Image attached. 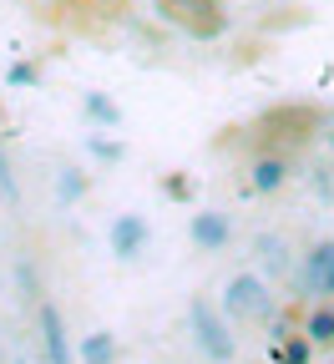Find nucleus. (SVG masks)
<instances>
[{
    "label": "nucleus",
    "mask_w": 334,
    "mask_h": 364,
    "mask_svg": "<svg viewBox=\"0 0 334 364\" xmlns=\"http://www.w3.org/2000/svg\"><path fill=\"white\" fill-rule=\"evenodd\" d=\"M299 294L309 299H334V238L314 243L299 258Z\"/></svg>",
    "instance_id": "20e7f679"
},
{
    "label": "nucleus",
    "mask_w": 334,
    "mask_h": 364,
    "mask_svg": "<svg viewBox=\"0 0 334 364\" xmlns=\"http://www.w3.org/2000/svg\"><path fill=\"white\" fill-rule=\"evenodd\" d=\"M81 112H86L91 122H97V127H112V132L122 127V107H117L112 97H102V91H91V97L81 102Z\"/></svg>",
    "instance_id": "ddd939ff"
},
{
    "label": "nucleus",
    "mask_w": 334,
    "mask_h": 364,
    "mask_svg": "<svg viewBox=\"0 0 334 364\" xmlns=\"http://www.w3.org/2000/svg\"><path fill=\"white\" fill-rule=\"evenodd\" d=\"M289 172H294V162H289V157L263 152V157L254 162V172H249V193H278L283 182H289Z\"/></svg>",
    "instance_id": "6e6552de"
},
{
    "label": "nucleus",
    "mask_w": 334,
    "mask_h": 364,
    "mask_svg": "<svg viewBox=\"0 0 334 364\" xmlns=\"http://www.w3.org/2000/svg\"><path fill=\"white\" fill-rule=\"evenodd\" d=\"M187 233H193V243H198L203 253H218V248H228V238H233V223H228L223 213H198Z\"/></svg>",
    "instance_id": "1a4fd4ad"
},
{
    "label": "nucleus",
    "mask_w": 334,
    "mask_h": 364,
    "mask_svg": "<svg viewBox=\"0 0 334 364\" xmlns=\"http://www.w3.org/2000/svg\"><path fill=\"white\" fill-rule=\"evenodd\" d=\"M329 147H334V132H329Z\"/></svg>",
    "instance_id": "aec40b11"
},
{
    "label": "nucleus",
    "mask_w": 334,
    "mask_h": 364,
    "mask_svg": "<svg viewBox=\"0 0 334 364\" xmlns=\"http://www.w3.org/2000/svg\"><path fill=\"white\" fill-rule=\"evenodd\" d=\"M223 314L238 318V324H273V284L263 279V273H233V279L223 284Z\"/></svg>",
    "instance_id": "f257e3e1"
},
{
    "label": "nucleus",
    "mask_w": 334,
    "mask_h": 364,
    "mask_svg": "<svg viewBox=\"0 0 334 364\" xmlns=\"http://www.w3.org/2000/svg\"><path fill=\"white\" fill-rule=\"evenodd\" d=\"M254 253H259V263H263V279L273 284H294L299 289V258L289 253V243H283L278 233H259L254 238Z\"/></svg>",
    "instance_id": "39448f33"
},
{
    "label": "nucleus",
    "mask_w": 334,
    "mask_h": 364,
    "mask_svg": "<svg viewBox=\"0 0 334 364\" xmlns=\"http://www.w3.org/2000/svg\"><path fill=\"white\" fill-rule=\"evenodd\" d=\"M314 193H319V203H334V177L324 167H314Z\"/></svg>",
    "instance_id": "a211bd4d"
},
{
    "label": "nucleus",
    "mask_w": 334,
    "mask_h": 364,
    "mask_svg": "<svg viewBox=\"0 0 334 364\" xmlns=\"http://www.w3.org/2000/svg\"><path fill=\"white\" fill-rule=\"evenodd\" d=\"M187 177H167V198H187V188H182Z\"/></svg>",
    "instance_id": "6ab92c4d"
},
{
    "label": "nucleus",
    "mask_w": 334,
    "mask_h": 364,
    "mask_svg": "<svg viewBox=\"0 0 334 364\" xmlns=\"http://www.w3.org/2000/svg\"><path fill=\"white\" fill-rule=\"evenodd\" d=\"M0 193H6L11 203L21 198V193H16V172H11V162H6V152H0Z\"/></svg>",
    "instance_id": "f3484780"
},
{
    "label": "nucleus",
    "mask_w": 334,
    "mask_h": 364,
    "mask_svg": "<svg viewBox=\"0 0 334 364\" xmlns=\"http://www.w3.org/2000/svg\"><path fill=\"white\" fill-rule=\"evenodd\" d=\"M147 238H152V228L142 223L137 213H122V218L112 223V253H117L122 263H137L142 248H147Z\"/></svg>",
    "instance_id": "0eeeda50"
},
{
    "label": "nucleus",
    "mask_w": 334,
    "mask_h": 364,
    "mask_svg": "<svg viewBox=\"0 0 334 364\" xmlns=\"http://www.w3.org/2000/svg\"><path fill=\"white\" fill-rule=\"evenodd\" d=\"M36 329H41V354L46 364H71V339H66V318L56 304H36Z\"/></svg>",
    "instance_id": "423d86ee"
},
{
    "label": "nucleus",
    "mask_w": 334,
    "mask_h": 364,
    "mask_svg": "<svg viewBox=\"0 0 334 364\" xmlns=\"http://www.w3.org/2000/svg\"><path fill=\"white\" fill-rule=\"evenodd\" d=\"M187 324H193V339H198V349H203L208 359H218V364L233 359L238 339H233V318L223 314V304L193 299V309H187Z\"/></svg>",
    "instance_id": "f03ea898"
},
{
    "label": "nucleus",
    "mask_w": 334,
    "mask_h": 364,
    "mask_svg": "<svg viewBox=\"0 0 334 364\" xmlns=\"http://www.w3.org/2000/svg\"><path fill=\"white\" fill-rule=\"evenodd\" d=\"M16 364H26V359H16Z\"/></svg>",
    "instance_id": "412c9836"
},
{
    "label": "nucleus",
    "mask_w": 334,
    "mask_h": 364,
    "mask_svg": "<svg viewBox=\"0 0 334 364\" xmlns=\"http://www.w3.org/2000/svg\"><path fill=\"white\" fill-rule=\"evenodd\" d=\"M6 81H11V86H36V81H41V71H36L31 61H16V66L6 71Z\"/></svg>",
    "instance_id": "dca6fc26"
},
{
    "label": "nucleus",
    "mask_w": 334,
    "mask_h": 364,
    "mask_svg": "<svg viewBox=\"0 0 334 364\" xmlns=\"http://www.w3.org/2000/svg\"><path fill=\"white\" fill-rule=\"evenodd\" d=\"M86 147H91V152H97L102 162H122V152H127L122 142H112V136H86Z\"/></svg>",
    "instance_id": "2eb2a0df"
},
{
    "label": "nucleus",
    "mask_w": 334,
    "mask_h": 364,
    "mask_svg": "<svg viewBox=\"0 0 334 364\" xmlns=\"http://www.w3.org/2000/svg\"><path fill=\"white\" fill-rule=\"evenodd\" d=\"M157 11H162L182 36H198V41H218V36L228 31L223 0H157Z\"/></svg>",
    "instance_id": "7ed1b4c3"
},
{
    "label": "nucleus",
    "mask_w": 334,
    "mask_h": 364,
    "mask_svg": "<svg viewBox=\"0 0 334 364\" xmlns=\"http://www.w3.org/2000/svg\"><path fill=\"white\" fill-rule=\"evenodd\" d=\"M304 334H309L314 349L334 344V304H314V309L304 314Z\"/></svg>",
    "instance_id": "f8f14e48"
},
{
    "label": "nucleus",
    "mask_w": 334,
    "mask_h": 364,
    "mask_svg": "<svg viewBox=\"0 0 334 364\" xmlns=\"http://www.w3.org/2000/svg\"><path fill=\"white\" fill-rule=\"evenodd\" d=\"M76 354H81V364H117V334L91 329V334L76 344Z\"/></svg>",
    "instance_id": "9b49d317"
},
{
    "label": "nucleus",
    "mask_w": 334,
    "mask_h": 364,
    "mask_svg": "<svg viewBox=\"0 0 334 364\" xmlns=\"http://www.w3.org/2000/svg\"><path fill=\"white\" fill-rule=\"evenodd\" d=\"M56 198H61V203L86 198V177H81L76 167H61V172H56Z\"/></svg>",
    "instance_id": "4468645a"
},
{
    "label": "nucleus",
    "mask_w": 334,
    "mask_h": 364,
    "mask_svg": "<svg viewBox=\"0 0 334 364\" xmlns=\"http://www.w3.org/2000/svg\"><path fill=\"white\" fill-rule=\"evenodd\" d=\"M268 359L273 364H314V344H309V334H283V339H268Z\"/></svg>",
    "instance_id": "9d476101"
}]
</instances>
